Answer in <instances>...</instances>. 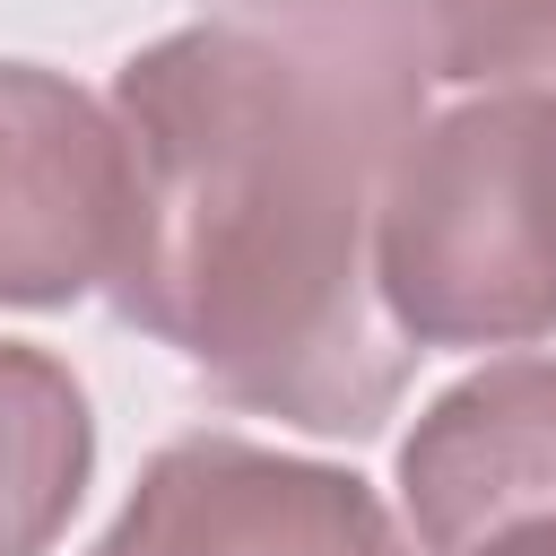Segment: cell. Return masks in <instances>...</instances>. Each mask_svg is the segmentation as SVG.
<instances>
[{"label": "cell", "instance_id": "6da1fadb", "mask_svg": "<svg viewBox=\"0 0 556 556\" xmlns=\"http://www.w3.org/2000/svg\"><path fill=\"white\" fill-rule=\"evenodd\" d=\"M426 78L417 0L243 9L130 52L113 70L130 139L113 313L235 408L382 434L417 348L382 313L374 235Z\"/></svg>", "mask_w": 556, "mask_h": 556}, {"label": "cell", "instance_id": "7a4b0ae2", "mask_svg": "<svg viewBox=\"0 0 556 556\" xmlns=\"http://www.w3.org/2000/svg\"><path fill=\"white\" fill-rule=\"evenodd\" d=\"M374 278L417 356L556 339V78L417 122L382 191Z\"/></svg>", "mask_w": 556, "mask_h": 556}, {"label": "cell", "instance_id": "3957f363", "mask_svg": "<svg viewBox=\"0 0 556 556\" xmlns=\"http://www.w3.org/2000/svg\"><path fill=\"white\" fill-rule=\"evenodd\" d=\"M87 556H417V539L339 460L252 434H174Z\"/></svg>", "mask_w": 556, "mask_h": 556}, {"label": "cell", "instance_id": "277c9868", "mask_svg": "<svg viewBox=\"0 0 556 556\" xmlns=\"http://www.w3.org/2000/svg\"><path fill=\"white\" fill-rule=\"evenodd\" d=\"M130 235V139L113 104L43 61H0V304L61 313L113 287Z\"/></svg>", "mask_w": 556, "mask_h": 556}, {"label": "cell", "instance_id": "5b68a950", "mask_svg": "<svg viewBox=\"0 0 556 556\" xmlns=\"http://www.w3.org/2000/svg\"><path fill=\"white\" fill-rule=\"evenodd\" d=\"M400 513L417 556H469L556 513V356H495L434 391L400 434Z\"/></svg>", "mask_w": 556, "mask_h": 556}, {"label": "cell", "instance_id": "8992f818", "mask_svg": "<svg viewBox=\"0 0 556 556\" xmlns=\"http://www.w3.org/2000/svg\"><path fill=\"white\" fill-rule=\"evenodd\" d=\"M96 478V417L52 348L0 339V556H52Z\"/></svg>", "mask_w": 556, "mask_h": 556}, {"label": "cell", "instance_id": "52a82bcc", "mask_svg": "<svg viewBox=\"0 0 556 556\" xmlns=\"http://www.w3.org/2000/svg\"><path fill=\"white\" fill-rule=\"evenodd\" d=\"M426 61L452 87H547L556 78V0H417Z\"/></svg>", "mask_w": 556, "mask_h": 556}, {"label": "cell", "instance_id": "ba28073f", "mask_svg": "<svg viewBox=\"0 0 556 556\" xmlns=\"http://www.w3.org/2000/svg\"><path fill=\"white\" fill-rule=\"evenodd\" d=\"M469 556H556V513H547V521H513V530H495V539L469 547Z\"/></svg>", "mask_w": 556, "mask_h": 556}, {"label": "cell", "instance_id": "9c48e42d", "mask_svg": "<svg viewBox=\"0 0 556 556\" xmlns=\"http://www.w3.org/2000/svg\"><path fill=\"white\" fill-rule=\"evenodd\" d=\"M243 9H330V0H243Z\"/></svg>", "mask_w": 556, "mask_h": 556}]
</instances>
